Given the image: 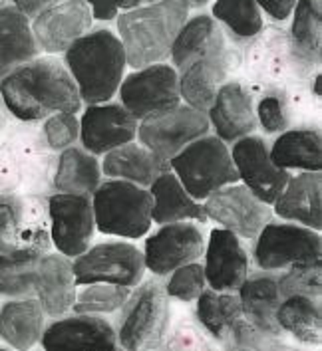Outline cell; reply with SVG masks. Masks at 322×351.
<instances>
[{"label": "cell", "instance_id": "cell-1", "mask_svg": "<svg viewBox=\"0 0 322 351\" xmlns=\"http://www.w3.org/2000/svg\"><path fill=\"white\" fill-rule=\"evenodd\" d=\"M0 97L20 121H42L54 113L82 110L76 82L56 56H36L2 77Z\"/></svg>", "mask_w": 322, "mask_h": 351}, {"label": "cell", "instance_id": "cell-2", "mask_svg": "<svg viewBox=\"0 0 322 351\" xmlns=\"http://www.w3.org/2000/svg\"><path fill=\"white\" fill-rule=\"evenodd\" d=\"M187 19L189 8L181 0H155L122 12L117 16V38L128 66L139 70L168 60L173 40Z\"/></svg>", "mask_w": 322, "mask_h": 351}, {"label": "cell", "instance_id": "cell-3", "mask_svg": "<svg viewBox=\"0 0 322 351\" xmlns=\"http://www.w3.org/2000/svg\"><path fill=\"white\" fill-rule=\"evenodd\" d=\"M64 66L74 77L82 101L95 106L117 93L128 60L117 34L108 28H92L64 52Z\"/></svg>", "mask_w": 322, "mask_h": 351}, {"label": "cell", "instance_id": "cell-4", "mask_svg": "<svg viewBox=\"0 0 322 351\" xmlns=\"http://www.w3.org/2000/svg\"><path fill=\"white\" fill-rule=\"evenodd\" d=\"M115 337L122 351H153L163 346L171 326V300L159 278L141 280L117 312Z\"/></svg>", "mask_w": 322, "mask_h": 351}, {"label": "cell", "instance_id": "cell-5", "mask_svg": "<svg viewBox=\"0 0 322 351\" xmlns=\"http://www.w3.org/2000/svg\"><path fill=\"white\" fill-rule=\"evenodd\" d=\"M95 230L106 237L137 241L152 228L150 189L119 179L102 181L92 195Z\"/></svg>", "mask_w": 322, "mask_h": 351}, {"label": "cell", "instance_id": "cell-6", "mask_svg": "<svg viewBox=\"0 0 322 351\" xmlns=\"http://www.w3.org/2000/svg\"><path fill=\"white\" fill-rule=\"evenodd\" d=\"M195 319L223 351H271L283 339L265 335L246 322L237 292L207 288L195 302Z\"/></svg>", "mask_w": 322, "mask_h": 351}, {"label": "cell", "instance_id": "cell-7", "mask_svg": "<svg viewBox=\"0 0 322 351\" xmlns=\"http://www.w3.org/2000/svg\"><path fill=\"white\" fill-rule=\"evenodd\" d=\"M171 173L199 203L223 186L239 183L231 149L217 135H203L170 159Z\"/></svg>", "mask_w": 322, "mask_h": 351}, {"label": "cell", "instance_id": "cell-8", "mask_svg": "<svg viewBox=\"0 0 322 351\" xmlns=\"http://www.w3.org/2000/svg\"><path fill=\"white\" fill-rule=\"evenodd\" d=\"M253 262L261 272H283L288 266L322 262L321 232L295 222H268L257 234Z\"/></svg>", "mask_w": 322, "mask_h": 351}, {"label": "cell", "instance_id": "cell-9", "mask_svg": "<svg viewBox=\"0 0 322 351\" xmlns=\"http://www.w3.org/2000/svg\"><path fill=\"white\" fill-rule=\"evenodd\" d=\"M78 286L86 284H115L135 288L146 276L141 250L126 241H108L90 246L72 260Z\"/></svg>", "mask_w": 322, "mask_h": 351}, {"label": "cell", "instance_id": "cell-10", "mask_svg": "<svg viewBox=\"0 0 322 351\" xmlns=\"http://www.w3.org/2000/svg\"><path fill=\"white\" fill-rule=\"evenodd\" d=\"M211 131L207 113L187 104L157 111L137 123V139L159 159L170 161L179 151Z\"/></svg>", "mask_w": 322, "mask_h": 351}, {"label": "cell", "instance_id": "cell-11", "mask_svg": "<svg viewBox=\"0 0 322 351\" xmlns=\"http://www.w3.org/2000/svg\"><path fill=\"white\" fill-rule=\"evenodd\" d=\"M117 95L119 104L141 121L148 115L181 104L179 74L165 62L133 70L132 74L124 75Z\"/></svg>", "mask_w": 322, "mask_h": 351}, {"label": "cell", "instance_id": "cell-12", "mask_svg": "<svg viewBox=\"0 0 322 351\" xmlns=\"http://www.w3.org/2000/svg\"><path fill=\"white\" fill-rule=\"evenodd\" d=\"M205 250V237L197 222H170L161 224L143 244L146 272L155 278H168L177 268L199 262Z\"/></svg>", "mask_w": 322, "mask_h": 351}, {"label": "cell", "instance_id": "cell-13", "mask_svg": "<svg viewBox=\"0 0 322 351\" xmlns=\"http://www.w3.org/2000/svg\"><path fill=\"white\" fill-rule=\"evenodd\" d=\"M207 221H215L221 228L243 241H255L263 226L273 221V210L259 201L245 185L233 183L209 195L203 201Z\"/></svg>", "mask_w": 322, "mask_h": 351}, {"label": "cell", "instance_id": "cell-14", "mask_svg": "<svg viewBox=\"0 0 322 351\" xmlns=\"http://www.w3.org/2000/svg\"><path fill=\"white\" fill-rule=\"evenodd\" d=\"M50 241L58 254L74 260L86 252L95 232L92 197L56 193L48 199Z\"/></svg>", "mask_w": 322, "mask_h": 351}, {"label": "cell", "instance_id": "cell-15", "mask_svg": "<svg viewBox=\"0 0 322 351\" xmlns=\"http://www.w3.org/2000/svg\"><path fill=\"white\" fill-rule=\"evenodd\" d=\"M44 351H115L114 326L104 315L66 314L54 317L40 337Z\"/></svg>", "mask_w": 322, "mask_h": 351}, {"label": "cell", "instance_id": "cell-16", "mask_svg": "<svg viewBox=\"0 0 322 351\" xmlns=\"http://www.w3.org/2000/svg\"><path fill=\"white\" fill-rule=\"evenodd\" d=\"M231 159L241 185L268 206L277 201L290 173L271 161L268 145L257 135H246L231 147Z\"/></svg>", "mask_w": 322, "mask_h": 351}, {"label": "cell", "instance_id": "cell-17", "mask_svg": "<svg viewBox=\"0 0 322 351\" xmlns=\"http://www.w3.org/2000/svg\"><path fill=\"white\" fill-rule=\"evenodd\" d=\"M231 70H233V50L229 48L225 32H221V36L213 42L207 52L179 74L181 101L207 113L215 93L227 82Z\"/></svg>", "mask_w": 322, "mask_h": 351}, {"label": "cell", "instance_id": "cell-18", "mask_svg": "<svg viewBox=\"0 0 322 351\" xmlns=\"http://www.w3.org/2000/svg\"><path fill=\"white\" fill-rule=\"evenodd\" d=\"M137 119L122 104L88 106L80 117V143L92 155H106L137 137Z\"/></svg>", "mask_w": 322, "mask_h": 351}, {"label": "cell", "instance_id": "cell-19", "mask_svg": "<svg viewBox=\"0 0 322 351\" xmlns=\"http://www.w3.org/2000/svg\"><path fill=\"white\" fill-rule=\"evenodd\" d=\"M92 10L82 0H64L32 19L30 28L38 50L48 56L64 54L76 40L92 30Z\"/></svg>", "mask_w": 322, "mask_h": 351}, {"label": "cell", "instance_id": "cell-20", "mask_svg": "<svg viewBox=\"0 0 322 351\" xmlns=\"http://www.w3.org/2000/svg\"><path fill=\"white\" fill-rule=\"evenodd\" d=\"M203 258L207 288L215 292H237L251 274V260L241 239L221 226L211 230Z\"/></svg>", "mask_w": 322, "mask_h": 351}, {"label": "cell", "instance_id": "cell-21", "mask_svg": "<svg viewBox=\"0 0 322 351\" xmlns=\"http://www.w3.org/2000/svg\"><path fill=\"white\" fill-rule=\"evenodd\" d=\"M209 125L213 135L225 143H235L259 128L253 95L241 82L227 80L213 97L207 110Z\"/></svg>", "mask_w": 322, "mask_h": 351}, {"label": "cell", "instance_id": "cell-22", "mask_svg": "<svg viewBox=\"0 0 322 351\" xmlns=\"http://www.w3.org/2000/svg\"><path fill=\"white\" fill-rule=\"evenodd\" d=\"M281 221L295 222L321 232L322 228V175L321 171L290 175L286 185L271 204Z\"/></svg>", "mask_w": 322, "mask_h": 351}, {"label": "cell", "instance_id": "cell-23", "mask_svg": "<svg viewBox=\"0 0 322 351\" xmlns=\"http://www.w3.org/2000/svg\"><path fill=\"white\" fill-rule=\"evenodd\" d=\"M76 292L72 260L62 254H42L34 274V298L40 302L44 314L50 317L70 314Z\"/></svg>", "mask_w": 322, "mask_h": 351}, {"label": "cell", "instance_id": "cell-24", "mask_svg": "<svg viewBox=\"0 0 322 351\" xmlns=\"http://www.w3.org/2000/svg\"><path fill=\"white\" fill-rule=\"evenodd\" d=\"M241 310L245 319L261 333L271 337H284L283 330L277 322V312L283 302L277 274L275 272H257L249 274L237 290Z\"/></svg>", "mask_w": 322, "mask_h": 351}, {"label": "cell", "instance_id": "cell-25", "mask_svg": "<svg viewBox=\"0 0 322 351\" xmlns=\"http://www.w3.org/2000/svg\"><path fill=\"white\" fill-rule=\"evenodd\" d=\"M288 50L301 72L321 66L322 56V0H299L292 10Z\"/></svg>", "mask_w": 322, "mask_h": 351}, {"label": "cell", "instance_id": "cell-26", "mask_svg": "<svg viewBox=\"0 0 322 351\" xmlns=\"http://www.w3.org/2000/svg\"><path fill=\"white\" fill-rule=\"evenodd\" d=\"M46 314L36 298L8 300L0 306V339L14 351H30L40 343Z\"/></svg>", "mask_w": 322, "mask_h": 351}, {"label": "cell", "instance_id": "cell-27", "mask_svg": "<svg viewBox=\"0 0 322 351\" xmlns=\"http://www.w3.org/2000/svg\"><path fill=\"white\" fill-rule=\"evenodd\" d=\"M171 171L170 161L159 159L141 143H128L104 155L102 173L110 179L128 181L133 185L150 189L157 177Z\"/></svg>", "mask_w": 322, "mask_h": 351}, {"label": "cell", "instance_id": "cell-28", "mask_svg": "<svg viewBox=\"0 0 322 351\" xmlns=\"http://www.w3.org/2000/svg\"><path fill=\"white\" fill-rule=\"evenodd\" d=\"M150 193L153 201L152 221L155 224L161 226V224L183 221L197 222V224L207 222L203 203L195 201L171 171L163 173L153 181Z\"/></svg>", "mask_w": 322, "mask_h": 351}, {"label": "cell", "instance_id": "cell-29", "mask_svg": "<svg viewBox=\"0 0 322 351\" xmlns=\"http://www.w3.org/2000/svg\"><path fill=\"white\" fill-rule=\"evenodd\" d=\"M271 161L284 171L312 173L322 169V137L317 128L284 130L268 147Z\"/></svg>", "mask_w": 322, "mask_h": 351}, {"label": "cell", "instance_id": "cell-30", "mask_svg": "<svg viewBox=\"0 0 322 351\" xmlns=\"http://www.w3.org/2000/svg\"><path fill=\"white\" fill-rule=\"evenodd\" d=\"M30 20L14 6H0V80L38 56Z\"/></svg>", "mask_w": 322, "mask_h": 351}, {"label": "cell", "instance_id": "cell-31", "mask_svg": "<svg viewBox=\"0 0 322 351\" xmlns=\"http://www.w3.org/2000/svg\"><path fill=\"white\" fill-rule=\"evenodd\" d=\"M102 165L97 157L84 147H68L60 151L54 173V186L58 193L92 197L102 183Z\"/></svg>", "mask_w": 322, "mask_h": 351}, {"label": "cell", "instance_id": "cell-32", "mask_svg": "<svg viewBox=\"0 0 322 351\" xmlns=\"http://www.w3.org/2000/svg\"><path fill=\"white\" fill-rule=\"evenodd\" d=\"M277 322L284 335L306 348H321L322 306L321 300L306 296L284 298L277 312Z\"/></svg>", "mask_w": 322, "mask_h": 351}, {"label": "cell", "instance_id": "cell-33", "mask_svg": "<svg viewBox=\"0 0 322 351\" xmlns=\"http://www.w3.org/2000/svg\"><path fill=\"white\" fill-rule=\"evenodd\" d=\"M221 26L209 14H195L185 20L170 52L171 66L177 70V74L187 70L195 60L205 54L213 42L221 36Z\"/></svg>", "mask_w": 322, "mask_h": 351}, {"label": "cell", "instance_id": "cell-34", "mask_svg": "<svg viewBox=\"0 0 322 351\" xmlns=\"http://www.w3.org/2000/svg\"><path fill=\"white\" fill-rule=\"evenodd\" d=\"M42 254L40 248H24L0 254V298L19 300L34 296V274Z\"/></svg>", "mask_w": 322, "mask_h": 351}, {"label": "cell", "instance_id": "cell-35", "mask_svg": "<svg viewBox=\"0 0 322 351\" xmlns=\"http://www.w3.org/2000/svg\"><path fill=\"white\" fill-rule=\"evenodd\" d=\"M211 12L231 40H253L263 30V14L257 0H217Z\"/></svg>", "mask_w": 322, "mask_h": 351}, {"label": "cell", "instance_id": "cell-36", "mask_svg": "<svg viewBox=\"0 0 322 351\" xmlns=\"http://www.w3.org/2000/svg\"><path fill=\"white\" fill-rule=\"evenodd\" d=\"M24 248H40L46 252V234L30 230L24 224V208L14 199H0V254Z\"/></svg>", "mask_w": 322, "mask_h": 351}, {"label": "cell", "instance_id": "cell-37", "mask_svg": "<svg viewBox=\"0 0 322 351\" xmlns=\"http://www.w3.org/2000/svg\"><path fill=\"white\" fill-rule=\"evenodd\" d=\"M78 288H82V290L76 292L72 312L90 315L117 314L124 308V304L128 302L133 290V288L115 286V284H86V286H78Z\"/></svg>", "mask_w": 322, "mask_h": 351}, {"label": "cell", "instance_id": "cell-38", "mask_svg": "<svg viewBox=\"0 0 322 351\" xmlns=\"http://www.w3.org/2000/svg\"><path fill=\"white\" fill-rule=\"evenodd\" d=\"M277 284L281 298L306 296L321 300L322 296V264L321 262H306L295 264L277 274Z\"/></svg>", "mask_w": 322, "mask_h": 351}, {"label": "cell", "instance_id": "cell-39", "mask_svg": "<svg viewBox=\"0 0 322 351\" xmlns=\"http://www.w3.org/2000/svg\"><path fill=\"white\" fill-rule=\"evenodd\" d=\"M170 300L181 302V304H195L197 298L207 290L205 270L201 262H189L177 270H173L168 282L163 284Z\"/></svg>", "mask_w": 322, "mask_h": 351}, {"label": "cell", "instance_id": "cell-40", "mask_svg": "<svg viewBox=\"0 0 322 351\" xmlns=\"http://www.w3.org/2000/svg\"><path fill=\"white\" fill-rule=\"evenodd\" d=\"M163 346L171 351H215L209 343L207 333L203 332L195 317H179L173 322Z\"/></svg>", "mask_w": 322, "mask_h": 351}, {"label": "cell", "instance_id": "cell-41", "mask_svg": "<svg viewBox=\"0 0 322 351\" xmlns=\"http://www.w3.org/2000/svg\"><path fill=\"white\" fill-rule=\"evenodd\" d=\"M44 139L48 147L54 151H64L74 147L80 139V119L76 113H54L44 119Z\"/></svg>", "mask_w": 322, "mask_h": 351}, {"label": "cell", "instance_id": "cell-42", "mask_svg": "<svg viewBox=\"0 0 322 351\" xmlns=\"http://www.w3.org/2000/svg\"><path fill=\"white\" fill-rule=\"evenodd\" d=\"M255 113H257L259 125L265 133H283L284 130H288L290 113H288L286 99L279 93L263 95L255 108Z\"/></svg>", "mask_w": 322, "mask_h": 351}, {"label": "cell", "instance_id": "cell-43", "mask_svg": "<svg viewBox=\"0 0 322 351\" xmlns=\"http://www.w3.org/2000/svg\"><path fill=\"white\" fill-rule=\"evenodd\" d=\"M90 6L92 16L100 22L117 19L122 12H128L135 6H139L143 0H82Z\"/></svg>", "mask_w": 322, "mask_h": 351}, {"label": "cell", "instance_id": "cell-44", "mask_svg": "<svg viewBox=\"0 0 322 351\" xmlns=\"http://www.w3.org/2000/svg\"><path fill=\"white\" fill-rule=\"evenodd\" d=\"M299 0H257L261 12H265L268 19H273L275 22H284L292 14L295 6Z\"/></svg>", "mask_w": 322, "mask_h": 351}, {"label": "cell", "instance_id": "cell-45", "mask_svg": "<svg viewBox=\"0 0 322 351\" xmlns=\"http://www.w3.org/2000/svg\"><path fill=\"white\" fill-rule=\"evenodd\" d=\"M60 2H64V0H12V6L22 12L26 19H36L38 14H42L44 10H48V8H52V6H56Z\"/></svg>", "mask_w": 322, "mask_h": 351}, {"label": "cell", "instance_id": "cell-46", "mask_svg": "<svg viewBox=\"0 0 322 351\" xmlns=\"http://www.w3.org/2000/svg\"><path fill=\"white\" fill-rule=\"evenodd\" d=\"M181 2L191 10V8H203V6H207L211 0H181Z\"/></svg>", "mask_w": 322, "mask_h": 351}, {"label": "cell", "instance_id": "cell-47", "mask_svg": "<svg viewBox=\"0 0 322 351\" xmlns=\"http://www.w3.org/2000/svg\"><path fill=\"white\" fill-rule=\"evenodd\" d=\"M153 351H171L170 348H165V346H161V348H157V350H153Z\"/></svg>", "mask_w": 322, "mask_h": 351}, {"label": "cell", "instance_id": "cell-48", "mask_svg": "<svg viewBox=\"0 0 322 351\" xmlns=\"http://www.w3.org/2000/svg\"><path fill=\"white\" fill-rule=\"evenodd\" d=\"M0 6H4V0H0Z\"/></svg>", "mask_w": 322, "mask_h": 351}, {"label": "cell", "instance_id": "cell-49", "mask_svg": "<svg viewBox=\"0 0 322 351\" xmlns=\"http://www.w3.org/2000/svg\"><path fill=\"white\" fill-rule=\"evenodd\" d=\"M143 2H155V0H143Z\"/></svg>", "mask_w": 322, "mask_h": 351}, {"label": "cell", "instance_id": "cell-50", "mask_svg": "<svg viewBox=\"0 0 322 351\" xmlns=\"http://www.w3.org/2000/svg\"><path fill=\"white\" fill-rule=\"evenodd\" d=\"M0 351H8V350H2V348H0Z\"/></svg>", "mask_w": 322, "mask_h": 351}, {"label": "cell", "instance_id": "cell-51", "mask_svg": "<svg viewBox=\"0 0 322 351\" xmlns=\"http://www.w3.org/2000/svg\"><path fill=\"white\" fill-rule=\"evenodd\" d=\"M115 351H122V350H115Z\"/></svg>", "mask_w": 322, "mask_h": 351}]
</instances>
